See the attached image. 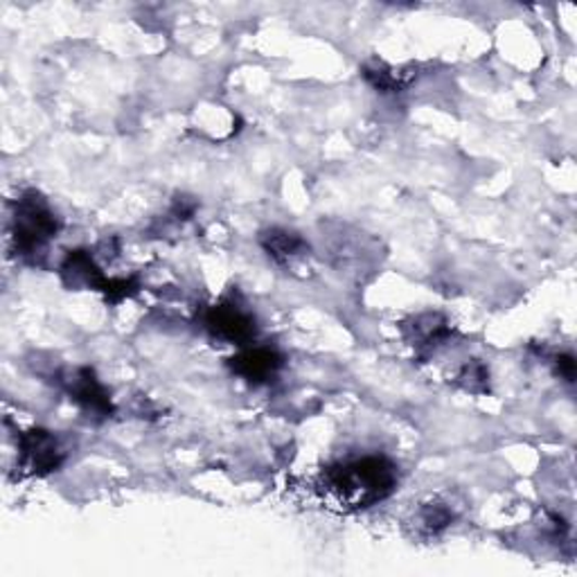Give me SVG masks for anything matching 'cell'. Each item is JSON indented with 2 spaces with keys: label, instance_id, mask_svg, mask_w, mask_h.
<instances>
[{
  "label": "cell",
  "instance_id": "cell-1",
  "mask_svg": "<svg viewBox=\"0 0 577 577\" xmlns=\"http://www.w3.org/2000/svg\"><path fill=\"white\" fill-rule=\"evenodd\" d=\"M397 488V467L383 456H364L332 465L320 476V490L345 510H364L389 499Z\"/></svg>",
  "mask_w": 577,
  "mask_h": 577
},
{
  "label": "cell",
  "instance_id": "cell-2",
  "mask_svg": "<svg viewBox=\"0 0 577 577\" xmlns=\"http://www.w3.org/2000/svg\"><path fill=\"white\" fill-rule=\"evenodd\" d=\"M59 233V219L48 199L37 189H27L14 201L12 242L23 260L39 262L48 244Z\"/></svg>",
  "mask_w": 577,
  "mask_h": 577
},
{
  "label": "cell",
  "instance_id": "cell-3",
  "mask_svg": "<svg viewBox=\"0 0 577 577\" xmlns=\"http://www.w3.org/2000/svg\"><path fill=\"white\" fill-rule=\"evenodd\" d=\"M19 469L27 476H48L66 461L61 440L46 429H29L19 433Z\"/></svg>",
  "mask_w": 577,
  "mask_h": 577
},
{
  "label": "cell",
  "instance_id": "cell-4",
  "mask_svg": "<svg viewBox=\"0 0 577 577\" xmlns=\"http://www.w3.org/2000/svg\"><path fill=\"white\" fill-rule=\"evenodd\" d=\"M61 389L66 391L71 402L86 415V418L102 422L111 418L113 402L109 397V391L102 386L90 368H75L61 375Z\"/></svg>",
  "mask_w": 577,
  "mask_h": 577
},
{
  "label": "cell",
  "instance_id": "cell-5",
  "mask_svg": "<svg viewBox=\"0 0 577 577\" xmlns=\"http://www.w3.org/2000/svg\"><path fill=\"white\" fill-rule=\"evenodd\" d=\"M204 328L212 339L231 345H246L255 339V332H258L253 314L233 300L212 305L204 316Z\"/></svg>",
  "mask_w": 577,
  "mask_h": 577
},
{
  "label": "cell",
  "instance_id": "cell-6",
  "mask_svg": "<svg viewBox=\"0 0 577 577\" xmlns=\"http://www.w3.org/2000/svg\"><path fill=\"white\" fill-rule=\"evenodd\" d=\"M59 273L63 284L75 288V292H79V288H93V292L105 294L111 282V278H107L98 262H95L90 250H71L66 258H63Z\"/></svg>",
  "mask_w": 577,
  "mask_h": 577
},
{
  "label": "cell",
  "instance_id": "cell-7",
  "mask_svg": "<svg viewBox=\"0 0 577 577\" xmlns=\"http://www.w3.org/2000/svg\"><path fill=\"white\" fill-rule=\"evenodd\" d=\"M404 336L418 349V355H431L438 347L446 345V341L454 336V330L440 314H420L404 326Z\"/></svg>",
  "mask_w": 577,
  "mask_h": 577
},
{
  "label": "cell",
  "instance_id": "cell-8",
  "mask_svg": "<svg viewBox=\"0 0 577 577\" xmlns=\"http://www.w3.org/2000/svg\"><path fill=\"white\" fill-rule=\"evenodd\" d=\"M282 357L271 347H246L231 359V370L248 383H269L282 368Z\"/></svg>",
  "mask_w": 577,
  "mask_h": 577
},
{
  "label": "cell",
  "instance_id": "cell-9",
  "mask_svg": "<svg viewBox=\"0 0 577 577\" xmlns=\"http://www.w3.org/2000/svg\"><path fill=\"white\" fill-rule=\"evenodd\" d=\"M260 244L269 253V258H273L278 265L294 262L309 250L307 242L298 233L286 231V229L265 231L260 237Z\"/></svg>",
  "mask_w": 577,
  "mask_h": 577
},
{
  "label": "cell",
  "instance_id": "cell-10",
  "mask_svg": "<svg viewBox=\"0 0 577 577\" xmlns=\"http://www.w3.org/2000/svg\"><path fill=\"white\" fill-rule=\"evenodd\" d=\"M361 75L377 93H402V88L406 86L404 75L381 61L368 63V66H364Z\"/></svg>",
  "mask_w": 577,
  "mask_h": 577
},
{
  "label": "cell",
  "instance_id": "cell-11",
  "mask_svg": "<svg viewBox=\"0 0 577 577\" xmlns=\"http://www.w3.org/2000/svg\"><path fill=\"white\" fill-rule=\"evenodd\" d=\"M454 521V512L452 507H446V503H427L420 512H418V530L427 537H435L442 530H446Z\"/></svg>",
  "mask_w": 577,
  "mask_h": 577
},
{
  "label": "cell",
  "instance_id": "cell-12",
  "mask_svg": "<svg viewBox=\"0 0 577 577\" xmlns=\"http://www.w3.org/2000/svg\"><path fill=\"white\" fill-rule=\"evenodd\" d=\"M456 381L469 393H488L490 391V372L480 361L465 364L461 368Z\"/></svg>",
  "mask_w": 577,
  "mask_h": 577
},
{
  "label": "cell",
  "instance_id": "cell-13",
  "mask_svg": "<svg viewBox=\"0 0 577 577\" xmlns=\"http://www.w3.org/2000/svg\"><path fill=\"white\" fill-rule=\"evenodd\" d=\"M553 364H555V372H557L564 381H568V383L575 381V359H573L570 355H557V357L553 359Z\"/></svg>",
  "mask_w": 577,
  "mask_h": 577
}]
</instances>
